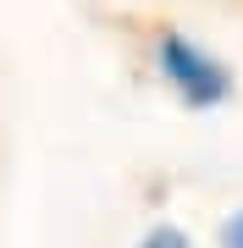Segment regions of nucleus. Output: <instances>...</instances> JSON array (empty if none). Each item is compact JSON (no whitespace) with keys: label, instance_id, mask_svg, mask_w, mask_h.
Instances as JSON below:
<instances>
[{"label":"nucleus","instance_id":"f257e3e1","mask_svg":"<svg viewBox=\"0 0 243 248\" xmlns=\"http://www.w3.org/2000/svg\"><path fill=\"white\" fill-rule=\"evenodd\" d=\"M232 6H243V0H232Z\"/></svg>","mask_w":243,"mask_h":248}]
</instances>
